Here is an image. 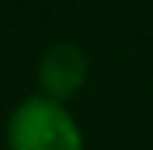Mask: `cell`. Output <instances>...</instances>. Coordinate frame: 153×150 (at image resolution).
Here are the masks:
<instances>
[{
    "label": "cell",
    "instance_id": "cell-2",
    "mask_svg": "<svg viewBox=\"0 0 153 150\" xmlns=\"http://www.w3.org/2000/svg\"><path fill=\"white\" fill-rule=\"evenodd\" d=\"M88 82V58L82 55V48L71 41H58V45L44 48V55L38 61V85L41 96L58 102L75 99Z\"/></svg>",
    "mask_w": 153,
    "mask_h": 150
},
{
    "label": "cell",
    "instance_id": "cell-1",
    "mask_svg": "<svg viewBox=\"0 0 153 150\" xmlns=\"http://www.w3.org/2000/svg\"><path fill=\"white\" fill-rule=\"evenodd\" d=\"M7 150H85V137L65 102L31 96L7 119Z\"/></svg>",
    "mask_w": 153,
    "mask_h": 150
}]
</instances>
